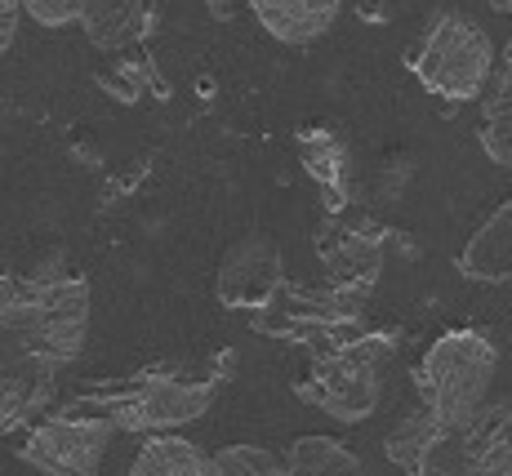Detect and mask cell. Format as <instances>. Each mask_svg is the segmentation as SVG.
Segmentation results:
<instances>
[{
	"label": "cell",
	"instance_id": "6da1fadb",
	"mask_svg": "<svg viewBox=\"0 0 512 476\" xmlns=\"http://www.w3.org/2000/svg\"><path fill=\"white\" fill-rule=\"evenodd\" d=\"M223 370H228V356H219L214 365L156 361L143 365L130 379H107L98 388H81L76 401L90 405V410H103L125 432L165 436L210 410L214 396H219Z\"/></svg>",
	"mask_w": 512,
	"mask_h": 476
},
{
	"label": "cell",
	"instance_id": "7a4b0ae2",
	"mask_svg": "<svg viewBox=\"0 0 512 476\" xmlns=\"http://www.w3.org/2000/svg\"><path fill=\"white\" fill-rule=\"evenodd\" d=\"M383 450L406 476H512V401H490L464 428H437L415 405Z\"/></svg>",
	"mask_w": 512,
	"mask_h": 476
},
{
	"label": "cell",
	"instance_id": "3957f363",
	"mask_svg": "<svg viewBox=\"0 0 512 476\" xmlns=\"http://www.w3.org/2000/svg\"><path fill=\"white\" fill-rule=\"evenodd\" d=\"M499 370V347L481 330H446L415 365L419 410L437 428H464L490 405V383Z\"/></svg>",
	"mask_w": 512,
	"mask_h": 476
},
{
	"label": "cell",
	"instance_id": "277c9868",
	"mask_svg": "<svg viewBox=\"0 0 512 476\" xmlns=\"http://www.w3.org/2000/svg\"><path fill=\"white\" fill-rule=\"evenodd\" d=\"M397 356V334H366L312 356L308 374L294 383L299 401L330 414L334 423H366L379 410L383 370Z\"/></svg>",
	"mask_w": 512,
	"mask_h": 476
},
{
	"label": "cell",
	"instance_id": "5b68a950",
	"mask_svg": "<svg viewBox=\"0 0 512 476\" xmlns=\"http://www.w3.org/2000/svg\"><path fill=\"white\" fill-rule=\"evenodd\" d=\"M406 63L432 98L472 103L486 94L490 76H495V41L464 9H441Z\"/></svg>",
	"mask_w": 512,
	"mask_h": 476
},
{
	"label": "cell",
	"instance_id": "8992f818",
	"mask_svg": "<svg viewBox=\"0 0 512 476\" xmlns=\"http://www.w3.org/2000/svg\"><path fill=\"white\" fill-rule=\"evenodd\" d=\"M18 316L32 325L41 339L54 347L58 361H76L90 334V281L63 263H45L32 276L14 281V299H9Z\"/></svg>",
	"mask_w": 512,
	"mask_h": 476
},
{
	"label": "cell",
	"instance_id": "52a82bcc",
	"mask_svg": "<svg viewBox=\"0 0 512 476\" xmlns=\"http://www.w3.org/2000/svg\"><path fill=\"white\" fill-rule=\"evenodd\" d=\"M58 356L14 307L0 312V436L27 428L54 401Z\"/></svg>",
	"mask_w": 512,
	"mask_h": 476
},
{
	"label": "cell",
	"instance_id": "ba28073f",
	"mask_svg": "<svg viewBox=\"0 0 512 476\" xmlns=\"http://www.w3.org/2000/svg\"><path fill=\"white\" fill-rule=\"evenodd\" d=\"M112 436H116V423L103 410L54 414V419H41L27 432L18 459L41 468L45 476H98Z\"/></svg>",
	"mask_w": 512,
	"mask_h": 476
},
{
	"label": "cell",
	"instance_id": "9c48e42d",
	"mask_svg": "<svg viewBox=\"0 0 512 476\" xmlns=\"http://www.w3.org/2000/svg\"><path fill=\"white\" fill-rule=\"evenodd\" d=\"M281 290V254L263 236L236 241L219 263V303L232 312H268Z\"/></svg>",
	"mask_w": 512,
	"mask_h": 476
},
{
	"label": "cell",
	"instance_id": "30bf717a",
	"mask_svg": "<svg viewBox=\"0 0 512 476\" xmlns=\"http://www.w3.org/2000/svg\"><path fill=\"white\" fill-rule=\"evenodd\" d=\"M245 5L281 45H312L334 27L343 0H245Z\"/></svg>",
	"mask_w": 512,
	"mask_h": 476
},
{
	"label": "cell",
	"instance_id": "8fae6325",
	"mask_svg": "<svg viewBox=\"0 0 512 476\" xmlns=\"http://www.w3.org/2000/svg\"><path fill=\"white\" fill-rule=\"evenodd\" d=\"M156 0H85L81 27L98 49H130L152 27Z\"/></svg>",
	"mask_w": 512,
	"mask_h": 476
},
{
	"label": "cell",
	"instance_id": "7c38bea8",
	"mask_svg": "<svg viewBox=\"0 0 512 476\" xmlns=\"http://www.w3.org/2000/svg\"><path fill=\"white\" fill-rule=\"evenodd\" d=\"M459 272L468 281H512V201H504L472 232V241L459 254Z\"/></svg>",
	"mask_w": 512,
	"mask_h": 476
},
{
	"label": "cell",
	"instance_id": "4fadbf2b",
	"mask_svg": "<svg viewBox=\"0 0 512 476\" xmlns=\"http://www.w3.org/2000/svg\"><path fill=\"white\" fill-rule=\"evenodd\" d=\"M299 156L308 165V174L317 178L321 196H326V210L339 214L348 205V147H343V138L321 130V125H303Z\"/></svg>",
	"mask_w": 512,
	"mask_h": 476
},
{
	"label": "cell",
	"instance_id": "5bb4252c",
	"mask_svg": "<svg viewBox=\"0 0 512 476\" xmlns=\"http://www.w3.org/2000/svg\"><path fill=\"white\" fill-rule=\"evenodd\" d=\"M125 476H210V454L183 436H147Z\"/></svg>",
	"mask_w": 512,
	"mask_h": 476
},
{
	"label": "cell",
	"instance_id": "9a60e30c",
	"mask_svg": "<svg viewBox=\"0 0 512 476\" xmlns=\"http://www.w3.org/2000/svg\"><path fill=\"white\" fill-rule=\"evenodd\" d=\"M285 476H366V468L334 436H299L285 450Z\"/></svg>",
	"mask_w": 512,
	"mask_h": 476
},
{
	"label": "cell",
	"instance_id": "2e32d148",
	"mask_svg": "<svg viewBox=\"0 0 512 476\" xmlns=\"http://www.w3.org/2000/svg\"><path fill=\"white\" fill-rule=\"evenodd\" d=\"M481 152L499 170H512V49H508L504 67H499L486 107H481Z\"/></svg>",
	"mask_w": 512,
	"mask_h": 476
},
{
	"label": "cell",
	"instance_id": "e0dca14e",
	"mask_svg": "<svg viewBox=\"0 0 512 476\" xmlns=\"http://www.w3.org/2000/svg\"><path fill=\"white\" fill-rule=\"evenodd\" d=\"M210 476H285V459L263 445H228L210 454Z\"/></svg>",
	"mask_w": 512,
	"mask_h": 476
},
{
	"label": "cell",
	"instance_id": "ac0fdd59",
	"mask_svg": "<svg viewBox=\"0 0 512 476\" xmlns=\"http://www.w3.org/2000/svg\"><path fill=\"white\" fill-rule=\"evenodd\" d=\"M27 9V18L41 27H67V23H81V9L85 0H18Z\"/></svg>",
	"mask_w": 512,
	"mask_h": 476
},
{
	"label": "cell",
	"instance_id": "d6986e66",
	"mask_svg": "<svg viewBox=\"0 0 512 476\" xmlns=\"http://www.w3.org/2000/svg\"><path fill=\"white\" fill-rule=\"evenodd\" d=\"M18 14H23V5H18V0H0V54H5L9 45H14Z\"/></svg>",
	"mask_w": 512,
	"mask_h": 476
},
{
	"label": "cell",
	"instance_id": "ffe728a7",
	"mask_svg": "<svg viewBox=\"0 0 512 476\" xmlns=\"http://www.w3.org/2000/svg\"><path fill=\"white\" fill-rule=\"evenodd\" d=\"M9 299H14V276H5L0 272V312L9 307Z\"/></svg>",
	"mask_w": 512,
	"mask_h": 476
},
{
	"label": "cell",
	"instance_id": "44dd1931",
	"mask_svg": "<svg viewBox=\"0 0 512 476\" xmlns=\"http://www.w3.org/2000/svg\"><path fill=\"white\" fill-rule=\"evenodd\" d=\"M490 9H499V14H512V0H490Z\"/></svg>",
	"mask_w": 512,
	"mask_h": 476
}]
</instances>
